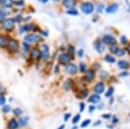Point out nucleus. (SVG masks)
<instances>
[{
    "label": "nucleus",
    "instance_id": "1",
    "mask_svg": "<svg viewBox=\"0 0 130 129\" xmlns=\"http://www.w3.org/2000/svg\"><path fill=\"white\" fill-rule=\"evenodd\" d=\"M14 27H15V22L12 18H7L3 21V28L7 32H10L13 30Z\"/></svg>",
    "mask_w": 130,
    "mask_h": 129
},
{
    "label": "nucleus",
    "instance_id": "2",
    "mask_svg": "<svg viewBox=\"0 0 130 129\" xmlns=\"http://www.w3.org/2000/svg\"><path fill=\"white\" fill-rule=\"evenodd\" d=\"M94 9H95L94 5L92 3H90V2H86V3H83V5H82V6H81L82 11H83L84 14H87V15L91 14L92 12L94 11Z\"/></svg>",
    "mask_w": 130,
    "mask_h": 129
},
{
    "label": "nucleus",
    "instance_id": "3",
    "mask_svg": "<svg viewBox=\"0 0 130 129\" xmlns=\"http://www.w3.org/2000/svg\"><path fill=\"white\" fill-rule=\"evenodd\" d=\"M24 41L27 43H36L41 41V37L37 34H29L24 37Z\"/></svg>",
    "mask_w": 130,
    "mask_h": 129
},
{
    "label": "nucleus",
    "instance_id": "4",
    "mask_svg": "<svg viewBox=\"0 0 130 129\" xmlns=\"http://www.w3.org/2000/svg\"><path fill=\"white\" fill-rule=\"evenodd\" d=\"M7 47H8V50L10 52H16L19 48V45H18V42L14 40V39H10L9 41L7 42Z\"/></svg>",
    "mask_w": 130,
    "mask_h": 129
},
{
    "label": "nucleus",
    "instance_id": "5",
    "mask_svg": "<svg viewBox=\"0 0 130 129\" xmlns=\"http://www.w3.org/2000/svg\"><path fill=\"white\" fill-rule=\"evenodd\" d=\"M102 42H103L105 44L107 45H115L116 44V40L114 36H110V35H106V36H103V39H102Z\"/></svg>",
    "mask_w": 130,
    "mask_h": 129
},
{
    "label": "nucleus",
    "instance_id": "6",
    "mask_svg": "<svg viewBox=\"0 0 130 129\" xmlns=\"http://www.w3.org/2000/svg\"><path fill=\"white\" fill-rule=\"evenodd\" d=\"M70 61V57L68 54H62L58 57V62H59V63L62 64V65L69 63Z\"/></svg>",
    "mask_w": 130,
    "mask_h": 129
},
{
    "label": "nucleus",
    "instance_id": "7",
    "mask_svg": "<svg viewBox=\"0 0 130 129\" xmlns=\"http://www.w3.org/2000/svg\"><path fill=\"white\" fill-rule=\"evenodd\" d=\"M41 56H42V58H43V60H47L48 58H49V57H50V49H49L48 45H46V44L43 45V47H42Z\"/></svg>",
    "mask_w": 130,
    "mask_h": 129
},
{
    "label": "nucleus",
    "instance_id": "8",
    "mask_svg": "<svg viewBox=\"0 0 130 129\" xmlns=\"http://www.w3.org/2000/svg\"><path fill=\"white\" fill-rule=\"evenodd\" d=\"M66 72L69 75H75L77 72V67L73 63H69L66 66Z\"/></svg>",
    "mask_w": 130,
    "mask_h": 129
},
{
    "label": "nucleus",
    "instance_id": "9",
    "mask_svg": "<svg viewBox=\"0 0 130 129\" xmlns=\"http://www.w3.org/2000/svg\"><path fill=\"white\" fill-rule=\"evenodd\" d=\"M30 56V57L32 58L33 60H37V59H38V58L40 57L41 52H40V50H39L38 49H37V48H34V49H31Z\"/></svg>",
    "mask_w": 130,
    "mask_h": 129
},
{
    "label": "nucleus",
    "instance_id": "10",
    "mask_svg": "<svg viewBox=\"0 0 130 129\" xmlns=\"http://www.w3.org/2000/svg\"><path fill=\"white\" fill-rule=\"evenodd\" d=\"M119 6L117 4H113V5H108V7L106 8V12L107 13H115V12L117 11Z\"/></svg>",
    "mask_w": 130,
    "mask_h": 129
},
{
    "label": "nucleus",
    "instance_id": "11",
    "mask_svg": "<svg viewBox=\"0 0 130 129\" xmlns=\"http://www.w3.org/2000/svg\"><path fill=\"white\" fill-rule=\"evenodd\" d=\"M64 7L68 8V9H72L73 7L75 5V0H63V3H62Z\"/></svg>",
    "mask_w": 130,
    "mask_h": 129
},
{
    "label": "nucleus",
    "instance_id": "12",
    "mask_svg": "<svg viewBox=\"0 0 130 129\" xmlns=\"http://www.w3.org/2000/svg\"><path fill=\"white\" fill-rule=\"evenodd\" d=\"M95 48L96 50H97V52H99V53H102V52H103V50H104L103 44H102V42L99 40L95 42Z\"/></svg>",
    "mask_w": 130,
    "mask_h": 129
},
{
    "label": "nucleus",
    "instance_id": "13",
    "mask_svg": "<svg viewBox=\"0 0 130 129\" xmlns=\"http://www.w3.org/2000/svg\"><path fill=\"white\" fill-rule=\"evenodd\" d=\"M95 77V72L93 70H88L87 72L85 73V79L88 81V82H91L92 80Z\"/></svg>",
    "mask_w": 130,
    "mask_h": 129
},
{
    "label": "nucleus",
    "instance_id": "14",
    "mask_svg": "<svg viewBox=\"0 0 130 129\" xmlns=\"http://www.w3.org/2000/svg\"><path fill=\"white\" fill-rule=\"evenodd\" d=\"M18 126V122L15 119H11L8 123V129H17Z\"/></svg>",
    "mask_w": 130,
    "mask_h": 129
},
{
    "label": "nucleus",
    "instance_id": "15",
    "mask_svg": "<svg viewBox=\"0 0 130 129\" xmlns=\"http://www.w3.org/2000/svg\"><path fill=\"white\" fill-rule=\"evenodd\" d=\"M95 91L97 94H102L104 91V84L102 82H99L95 85Z\"/></svg>",
    "mask_w": 130,
    "mask_h": 129
},
{
    "label": "nucleus",
    "instance_id": "16",
    "mask_svg": "<svg viewBox=\"0 0 130 129\" xmlns=\"http://www.w3.org/2000/svg\"><path fill=\"white\" fill-rule=\"evenodd\" d=\"M14 5V0H3L2 5L5 8H10Z\"/></svg>",
    "mask_w": 130,
    "mask_h": 129
},
{
    "label": "nucleus",
    "instance_id": "17",
    "mask_svg": "<svg viewBox=\"0 0 130 129\" xmlns=\"http://www.w3.org/2000/svg\"><path fill=\"white\" fill-rule=\"evenodd\" d=\"M101 101V97L97 95H93L91 97L89 98V102L92 103H97Z\"/></svg>",
    "mask_w": 130,
    "mask_h": 129
},
{
    "label": "nucleus",
    "instance_id": "18",
    "mask_svg": "<svg viewBox=\"0 0 130 129\" xmlns=\"http://www.w3.org/2000/svg\"><path fill=\"white\" fill-rule=\"evenodd\" d=\"M7 39L5 36H0V47H5L7 44Z\"/></svg>",
    "mask_w": 130,
    "mask_h": 129
},
{
    "label": "nucleus",
    "instance_id": "19",
    "mask_svg": "<svg viewBox=\"0 0 130 129\" xmlns=\"http://www.w3.org/2000/svg\"><path fill=\"white\" fill-rule=\"evenodd\" d=\"M118 66L120 67L121 68H128V63H127V62L126 61H120L118 62Z\"/></svg>",
    "mask_w": 130,
    "mask_h": 129
},
{
    "label": "nucleus",
    "instance_id": "20",
    "mask_svg": "<svg viewBox=\"0 0 130 129\" xmlns=\"http://www.w3.org/2000/svg\"><path fill=\"white\" fill-rule=\"evenodd\" d=\"M27 122H28V117H23L19 119V124L22 126H25L27 125Z\"/></svg>",
    "mask_w": 130,
    "mask_h": 129
},
{
    "label": "nucleus",
    "instance_id": "21",
    "mask_svg": "<svg viewBox=\"0 0 130 129\" xmlns=\"http://www.w3.org/2000/svg\"><path fill=\"white\" fill-rule=\"evenodd\" d=\"M71 85H72V81H71V80H67L66 82H64L63 87H64V88L66 89V90H69V89L71 88Z\"/></svg>",
    "mask_w": 130,
    "mask_h": 129
},
{
    "label": "nucleus",
    "instance_id": "22",
    "mask_svg": "<svg viewBox=\"0 0 130 129\" xmlns=\"http://www.w3.org/2000/svg\"><path fill=\"white\" fill-rule=\"evenodd\" d=\"M5 16H6V12L5 10H0V22L4 21L5 19Z\"/></svg>",
    "mask_w": 130,
    "mask_h": 129
},
{
    "label": "nucleus",
    "instance_id": "23",
    "mask_svg": "<svg viewBox=\"0 0 130 129\" xmlns=\"http://www.w3.org/2000/svg\"><path fill=\"white\" fill-rule=\"evenodd\" d=\"M105 61L108 62H115V59L112 57V56L107 55L106 57H105Z\"/></svg>",
    "mask_w": 130,
    "mask_h": 129
},
{
    "label": "nucleus",
    "instance_id": "24",
    "mask_svg": "<svg viewBox=\"0 0 130 129\" xmlns=\"http://www.w3.org/2000/svg\"><path fill=\"white\" fill-rule=\"evenodd\" d=\"M67 13H68L69 15H72V16L78 15V11H77V10H74V9H71L70 10H68V11H67Z\"/></svg>",
    "mask_w": 130,
    "mask_h": 129
},
{
    "label": "nucleus",
    "instance_id": "25",
    "mask_svg": "<svg viewBox=\"0 0 130 129\" xmlns=\"http://www.w3.org/2000/svg\"><path fill=\"white\" fill-rule=\"evenodd\" d=\"M115 54H116L117 56H121V57H122V56H124L125 55V51L123 50V49H117V50L116 52H115Z\"/></svg>",
    "mask_w": 130,
    "mask_h": 129
},
{
    "label": "nucleus",
    "instance_id": "26",
    "mask_svg": "<svg viewBox=\"0 0 130 129\" xmlns=\"http://www.w3.org/2000/svg\"><path fill=\"white\" fill-rule=\"evenodd\" d=\"M80 118H81L80 114H77V115H75L74 117V119H73V120H72V123L73 124H76L77 122L80 120Z\"/></svg>",
    "mask_w": 130,
    "mask_h": 129
},
{
    "label": "nucleus",
    "instance_id": "27",
    "mask_svg": "<svg viewBox=\"0 0 130 129\" xmlns=\"http://www.w3.org/2000/svg\"><path fill=\"white\" fill-rule=\"evenodd\" d=\"M113 93H114V88H110L108 89V90L106 92V95H106L107 97H109V96H111V95H113Z\"/></svg>",
    "mask_w": 130,
    "mask_h": 129
},
{
    "label": "nucleus",
    "instance_id": "28",
    "mask_svg": "<svg viewBox=\"0 0 130 129\" xmlns=\"http://www.w3.org/2000/svg\"><path fill=\"white\" fill-rule=\"evenodd\" d=\"M79 68H80V71L81 72H85V70H86V65H85V63H83V62L80 63V67H79Z\"/></svg>",
    "mask_w": 130,
    "mask_h": 129
},
{
    "label": "nucleus",
    "instance_id": "29",
    "mask_svg": "<svg viewBox=\"0 0 130 129\" xmlns=\"http://www.w3.org/2000/svg\"><path fill=\"white\" fill-rule=\"evenodd\" d=\"M74 52H75V48L73 46H70V48H69V54H70V55L69 56L72 57V56L74 55Z\"/></svg>",
    "mask_w": 130,
    "mask_h": 129
},
{
    "label": "nucleus",
    "instance_id": "30",
    "mask_svg": "<svg viewBox=\"0 0 130 129\" xmlns=\"http://www.w3.org/2000/svg\"><path fill=\"white\" fill-rule=\"evenodd\" d=\"M88 90H83V92H82L80 95H80V96H78L79 98H84V97H86L87 96V95H88Z\"/></svg>",
    "mask_w": 130,
    "mask_h": 129
},
{
    "label": "nucleus",
    "instance_id": "31",
    "mask_svg": "<svg viewBox=\"0 0 130 129\" xmlns=\"http://www.w3.org/2000/svg\"><path fill=\"white\" fill-rule=\"evenodd\" d=\"M14 114L17 116H18V115H20L21 114H22V110H21L20 108H16V109H14Z\"/></svg>",
    "mask_w": 130,
    "mask_h": 129
},
{
    "label": "nucleus",
    "instance_id": "32",
    "mask_svg": "<svg viewBox=\"0 0 130 129\" xmlns=\"http://www.w3.org/2000/svg\"><path fill=\"white\" fill-rule=\"evenodd\" d=\"M89 123H90V120H86L83 122V124L81 125V126L82 127H85V126H87Z\"/></svg>",
    "mask_w": 130,
    "mask_h": 129
},
{
    "label": "nucleus",
    "instance_id": "33",
    "mask_svg": "<svg viewBox=\"0 0 130 129\" xmlns=\"http://www.w3.org/2000/svg\"><path fill=\"white\" fill-rule=\"evenodd\" d=\"M104 6L102 5V4H100V5H98L97 6V11L98 12H102V10H103Z\"/></svg>",
    "mask_w": 130,
    "mask_h": 129
},
{
    "label": "nucleus",
    "instance_id": "34",
    "mask_svg": "<svg viewBox=\"0 0 130 129\" xmlns=\"http://www.w3.org/2000/svg\"><path fill=\"white\" fill-rule=\"evenodd\" d=\"M121 42L123 43V44H126V43H127V37H126L125 36H122L121 37Z\"/></svg>",
    "mask_w": 130,
    "mask_h": 129
},
{
    "label": "nucleus",
    "instance_id": "35",
    "mask_svg": "<svg viewBox=\"0 0 130 129\" xmlns=\"http://www.w3.org/2000/svg\"><path fill=\"white\" fill-rule=\"evenodd\" d=\"M15 5H18V6H22L23 5H24V1H23V0H18V1H16Z\"/></svg>",
    "mask_w": 130,
    "mask_h": 129
},
{
    "label": "nucleus",
    "instance_id": "36",
    "mask_svg": "<svg viewBox=\"0 0 130 129\" xmlns=\"http://www.w3.org/2000/svg\"><path fill=\"white\" fill-rule=\"evenodd\" d=\"M5 103V98L4 96H0V105H4Z\"/></svg>",
    "mask_w": 130,
    "mask_h": 129
},
{
    "label": "nucleus",
    "instance_id": "37",
    "mask_svg": "<svg viewBox=\"0 0 130 129\" xmlns=\"http://www.w3.org/2000/svg\"><path fill=\"white\" fill-rule=\"evenodd\" d=\"M10 110V107H9V106H5V107L3 108V111L5 112V113H8Z\"/></svg>",
    "mask_w": 130,
    "mask_h": 129
},
{
    "label": "nucleus",
    "instance_id": "38",
    "mask_svg": "<svg viewBox=\"0 0 130 129\" xmlns=\"http://www.w3.org/2000/svg\"><path fill=\"white\" fill-rule=\"evenodd\" d=\"M77 56H78L79 57H82L83 56V49H79L78 51H77Z\"/></svg>",
    "mask_w": 130,
    "mask_h": 129
},
{
    "label": "nucleus",
    "instance_id": "39",
    "mask_svg": "<svg viewBox=\"0 0 130 129\" xmlns=\"http://www.w3.org/2000/svg\"><path fill=\"white\" fill-rule=\"evenodd\" d=\"M107 76H108V73L105 72V71H102V74H101V77L106 78Z\"/></svg>",
    "mask_w": 130,
    "mask_h": 129
},
{
    "label": "nucleus",
    "instance_id": "40",
    "mask_svg": "<svg viewBox=\"0 0 130 129\" xmlns=\"http://www.w3.org/2000/svg\"><path fill=\"white\" fill-rule=\"evenodd\" d=\"M117 49H118V48H116V47H115V46H113V47H111V49H110V51L112 52V53H115V52H116Z\"/></svg>",
    "mask_w": 130,
    "mask_h": 129
},
{
    "label": "nucleus",
    "instance_id": "41",
    "mask_svg": "<svg viewBox=\"0 0 130 129\" xmlns=\"http://www.w3.org/2000/svg\"><path fill=\"white\" fill-rule=\"evenodd\" d=\"M70 117V114H67L66 115H65V117H64V120H68V119Z\"/></svg>",
    "mask_w": 130,
    "mask_h": 129
},
{
    "label": "nucleus",
    "instance_id": "42",
    "mask_svg": "<svg viewBox=\"0 0 130 129\" xmlns=\"http://www.w3.org/2000/svg\"><path fill=\"white\" fill-rule=\"evenodd\" d=\"M83 108H84V104L81 103V111H83Z\"/></svg>",
    "mask_w": 130,
    "mask_h": 129
},
{
    "label": "nucleus",
    "instance_id": "43",
    "mask_svg": "<svg viewBox=\"0 0 130 129\" xmlns=\"http://www.w3.org/2000/svg\"><path fill=\"white\" fill-rule=\"evenodd\" d=\"M127 51L128 52V54H130V44H129V45H127Z\"/></svg>",
    "mask_w": 130,
    "mask_h": 129
},
{
    "label": "nucleus",
    "instance_id": "44",
    "mask_svg": "<svg viewBox=\"0 0 130 129\" xmlns=\"http://www.w3.org/2000/svg\"><path fill=\"white\" fill-rule=\"evenodd\" d=\"M39 1H40L41 3H43V4H45V3H47V2H48V0H39Z\"/></svg>",
    "mask_w": 130,
    "mask_h": 129
},
{
    "label": "nucleus",
    "instance_id": "45",
    "mask_svg": "<svg viewBox=\"0 0 130 129\" xmlns=\"http://www.w3.org/2000/svg\"><path fill=\"white\" fill-rule=\"evenodd\" d=\"M109 117H110L109 114H104L103 115V118H109Z\"/></svg>",
    "mask_w": 130,
    "mask_h": 129
},
{
    "label": "nucleus",
    "instance_id": "46",
    "mask_svg": "<svg viewBox=\"0 0 130 129\" xmlns=\"http://www.w3.org/2000/svg\"><path fill=\"white\" fill-rule=\"evenodd\" d=\"M29 46V44H27V43H24V48H25V49H28V47Z\"/></svg>",
    "mask_w": 130,
    "mask_h": 129
},
{
    "label": "nucleus",
    "instance_id": "47",
    "mask_svg": "<svg viewBox=\"0 0 130 129\" xmlns=\"http://www.w3.org/2000/svg\"><path fill=\"white\" fill-rule=\"evenodd\" d=\"M94 109H95V107H89V111H90V112H92Z\"/></svg>",
    "mask_w": 130,
    "mask_h": 129
},
{
    "label": "nucleus",
    "instance_id": "48",
    "mask_svg": "<svg viewBox=\"0 0 130 129\" xmlns=\"http://www.w3.org/2000/svg\"><path fill=\"white\" fill-rule=\"evenodd\" d=\"M64 127H65V126H64V125H62V126H61L60 127L58 128V129H63Z\"/></svg>",
    "mask_w": 130,
    "mask_h": 129
},
{
    "label": "nucleus",
    "instance_id": "49",
    "mask_svg": "<svg viewBox=\"0 0 130 129\" xmlns=\"http://www.w3.org/2000/svg\"><path fill=\"white\" fill-rule=\"evenodd\" d=\"M2 2H3V0H0V5H2Z\"/></svg>",
    "mask_w": 130,
    "mask_h": 129
},
{
    "label": "nucleus",
    "instance_id": "50",
    "mask_svg": "<svg viewBox=\"0 0 130 129\" xmlns=\"http://www.w3.org/2000/svg\"><path fill=\"white\" fill-rule=\"evenodd\" d=\"M53 1H55V2H56V1H59V0H53Z\"/></svg>",
    "mask_w": 130,
    "mask_h": 129
}]
</instances>
